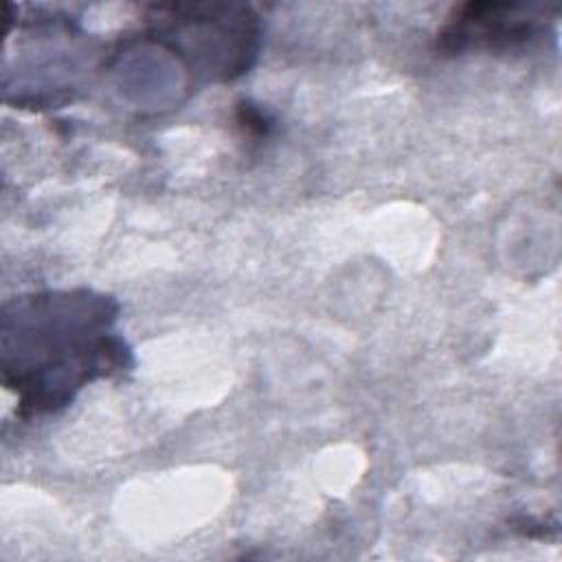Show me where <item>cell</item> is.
Wrapping results in <instances>:
<instances>
[{
    "mask_svg": "<svg viewBox=\"0 0 562 562\" xmlns=\"http://www.w3.org/2000/svg\"><path fill=\"white\" fill-rule=\"evenodd\" d=\"M114 305L88 292L37 294L4 307L2 380L24 413L55 411L72 391L123 364L121 340L108 334Z\"/></svg>",
    "mask_w": 562,
    "mask_h": 562,
    "instance_id": "obj_1",
    "label": "cell"
},
{
    "mask_svg": "<svg viewBox=\"0 0 562 562\" xmlns=\"http://www.w3.org/2000/svg\"><path fill=\"white\" fill-rule=\"evenodd\" d=\"M516 4H468L441 33V48H501L533 33V20L516 15Z\"/></svg>",
    "mask_w": 562,
    "mask_h": 562,
    "instance_id": "obj_2",
    "label": "cell"
}]
</instances>
